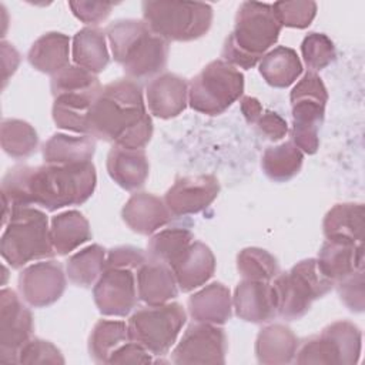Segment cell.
Instances as JSON below:
<instances>
[{"label":"cell","mask_w":365,"mask_h":365,"mask_svg":"<svg viewBox=\"0 0 365 365\" xmlns=\"http://www.w3.org/2000/svg\"><path fill=\"white\" fill-rule=\"evenodd\" d=\"M244 93L242 73L224 60L208 63L188 86V104L194 111L218 115Z\"/></svg>","instance_id":"obj_9"},{"label":"cell","mask_w":365,"mask_h":365,"mask_svg":"<svg viewBox=\"0 0 365 365\" xmlns=\"http://www.w3.org/2000/svg\"><path fill=\"white\" fill-rule=\"evenodd\" d=\"M281 29L271 4L241 3L235 14L234 30L224 41L221 60L245 70L255 67L278 41Z\"/></svg>","instance_id":"obj_4"},{"label":"cell","mask_w":365,"mask_h":365,"mask_svg":"<svg viewBox=\"0 0 365 365\" xmlns=\"http://www.w3.org/2000/svg\"><path fill=\"white\" fill-rule=\"evenodd\" d=\"M1 63H3V87H4L9 77L16 71L20 63V54L6 40L1 41Z\"/></svg>","instance_id":"obj_48"},{"label":"cell","mask_w":365,"mask_h":365,"mask_svg":"<svg viewBox=\"0 0 365 365\" xmlns=\"http://www.w3.org/2000/svg\"><path fill=\"white\" fill-rule=\"evenodd\" d=\"M93 298L101 315H128L138 301L133 269L106 268L93 287Z\"/></svg>","instance_id":"obj_14"},{"label":"cell","mask_w":365,"mask_h":365,"mask_svg":"<svg viewBox=\"0 0 365 365\" xmlns=\"http://www.w3.org/2000/svg\"><path fill=\"white\" fill-rule=\"evenodd\" d=\"M106 38V31L98 27L91 26L78 30L74 34L71 44L73 61L76 66L86 68L96 76L104 71L110 63Z\"/></svg>","instance_id":"obj_29"},{"label":"cell","mask_w":365,"mask_h":365,"mask_svg":"<svg viewBox=\"0 0 365 365\" xmlns=\"http://www.w3.org/2000/svg\"><path fill=\"white\" fill-rule=\"evenodd\" d=\"M258 70L268 86L287 88L301 76L302 63L294 48L278 46L261 58Z\"/></svg>","instance_id":"obj_31"},{"label":"cell","mask_w":365,"mask_h":365,"mask_svg":"<svg viewBox=\"0 0 365 365\" xmlns=\"http://www.w3.org/2000/svg\"><path fill=\"white\" fill-rule=\"evenodd\" d=\"M153 362L151 354L138 342L130 339L124 345H121L108 359V364H150Z\"/></svg>","instance_id":"obj_47"},{"label":"cell","mask_w":365,"mask_h":365,"mask_svg":"<svg viewBox=\"0 0 365 365\" xmlns=\"http://www.w3.org/2000/svg\"><path fill=\"white\" fill-rule=\"evenodd\" d=\"M364 269L356 271L344 279L338 281L336 289L341 301L352 312H362L365 307V292H364Z\"/></svg>","instance_id":"obj_43"},{"label":"cell","mask_w":365,"mask_h":365,"mask_svg":"<svg viewBox=\"0 0 365 365\" xmlns=\"http://www.w3.org/2000/svg\"><path fill=\"white\" fill-rule=\"evenodd\" d=\"M301 53L307 67L311 71H318L329 66L335 57V46L324 33H308L301 43Z\"/></svg>","instance_id":"obj_40"},{"label":"cell","mask_w":365,"mask_h":365,"mask_svg":"<svg viewBox=\"0 0 365 365\" xmlns=\"http://www.w3.org/2000/svg\"><path fill=\"white\" fill-rule=\"evenodd\" d=\"M317 261L322 272L336 284L345 277L364 269V242L325 240Z\"/></svg>","instance_id":"obj_20"},{"label":"cell","mask_w":365,"mask_h":365,"mask_svg":"<svg viewBox=\"0 0 365 365\" xmlns=\"http://www.w3.org/2000/svg\"><path fill=\"white\" fill-rule=\"evenodd\" d=\"M220 194V182L212 174L180 177L167 190L164 202L173 217H185L207 210Z\"/></svg>","instance_id":"obj_16"},{"label":"cell","mask_w":365,"mask_h":365,"mask_svg":"<svg viewBox=\"0 0 365 365\" xmlns=\"http://www.w3.org/2000/svg\"><path fill=\"white\" fill-rule=\"evenodd\" d=\"M141 86L117 78L101 87L87 118V135L123 148H144L153 137Z\"/></svg>","instance_id":"obj_2"},{"label":"cell","mask_w":365,"mask_h":365,"mask_svg":"<svg viewBox=\"0 0 365 365\" xmlns=\"http://www.w3.org/2000/svg\"><path fill=\"white\" fill-rule=\"evenodd\" d=\"M115 4L111 1H68L71 13L86 24H98L108 17Z\"/></svg>","instance_id":"obj_45"},{"label":"cell","mask_w":365,"mask_h":365,"mask_svg":"<svg viewBox=\"0 0 365 365\" xmlns=\"http://www.w3.org/2000/svg\"><path fill=\"white\" fill-rule=\"evenodd\" d=\"M148 259L147 252L131 245L111 248L106 255V268H127L137 271Z\"/></svg>","instance_id":"obj_44"},{"label":"cell","mask_w":365,"mask_h":365,"mask_svg":"<svg viewBox=\"0 0 365 365\" xmlns=\"http://www.w3.org/2000/svg\"><path fill=\"white\" fill-rule=\"evenodd\" d=\"M106 269V250L98 244H91L73 254L66 262L68 279L83 288H90L97 282Z\"/></svg>","instance_id":"obj_36"},{"label":"cell","mask_w":365,"mask_h":365,"mask_svg":"<svg viewBox=\"0 0 365 365\" xmlns=\"http://www.w3.org/2000/svg\"><path fill=\"white\" fill-rule=\"evenodd\" d=\"M50 88L53 97L60 94H90L97 96L101 90L100 80L96 74L78 66H67L51 76Z\"/></svg>","instance_id":"obj_38"},{"label":"cell","mask_w":365,"mask_h":365,"mask_svg":"<svg viewBox=\"0 0 365 365\" xmlns=\"http://www.w3.org/2000/svg\"><path fill=\"white\" fill-rule=\"evenodd\" d=\"M299 341L297 335L282 324L264 327L255 339V355L262 365H285L295 358Z\"/></svg>","instance_id":"obj_25"},{"label":"cell","mask_w":365,"mask_h":365,"mask_svg":"<svg viewBox=\"0 0 365 365\" xmlns=\"http://www.w3.org/2000/svg\"><path fill=\"white\" fill-rule=\"evenodd\" d=\"M138 299L147 305L165 304L178 295V285L173 269L163 262L147 259L137 269Z\"/></svg>","instance_id":"obj_23"},{"label":"cell","mask_w":365,"mask_h":365,"mask_svg":"<svg viewBox=\"0 0 365 365\" xmlns=\"http://www.w3.org/2000/svg\"><path fill=\"white\" fill-rule=\"evenodd\" d=\"M237 269L244 279L254 281H271L279 272L277 258L258 247H247L237 254Z\"/></svg>","instance_id":"obj_39"},{"label":"cell","mask_w":365,"mask_h":365,"mask_svg":"<svg viewBox=\"0 0 365 365\" xmlns=\"http://www.w3.org/2000/svg\"><path fill=\"white\" fill-rule=\"evenodd\" d=\"M88 220L76 210L64 211L51 218L50 238L56 254L67 255L91 240Z\"/></svg>","instance_id":"obj_30"},{"label":"cell","mask_w":365,"mask_h":365,"mask_svg":"<svg viewBox=\"0 0 365 365\" xmlns=\"http://www.w3.org/2000/svg\"><path fill=\"white\" fill-rule=\"evenodd\" d=\"M240 107H241V113L248 124H255V121L259 118V115L264 111L259 100L255 97H251V96L242 97L240 101Z\"/></svg>","instance_id":"obj_49"},{"label":"cell","mask_w":365,"mask_h":365,"mask_svg":"<svg viewBox=\"0 0 365 365\" xmlns=\"http://www.w3.org/2000/svg\"><path fill=\"white\" fill-rule=\"evenodd\" d=\"M192 241L194 235L188 228L171 227L161 230L148 240L147 257L173 268Z\"/></svg>","instance_id":"obj_35"},{"label":"cell","mask_w":365,"mask_h":365,"mask_svg":"<svg viewBox=\"0 0 365 365\" xmlns=\"http://www.w3.org/2000/svg\"><path fill=\"white\" fill-rule=\"evenodd\" d=\"M255 127L259 134L271 141H278L288 133L287 121L272 110H264L259 118L255 121Z\"/></svg>","instance_id":"obj_46"},{"label":"cell","mask_w":365,"mask_h":365,"mask_svg":"<svg viewBox=\"0 0 365 365\" xmlns=\"http://www.w3.org/2000/svg\"><path fill=\"white\" fill-rule=\"evenodd\" d=\"M60 349L50 341L31 338L19 352L17 364H64Z\"/></svg>","instance_id":"obj_42"},{"label":"cell","mask_w":365,"mask_h":365,"mask_svg":"<svg viewBox=\"0 0 365 365\" xmlns=\"http://www.w3.org/2000/svg\"><path fill=\"white\" fill-rule=\"evenodd\" d=\"M114 60L130 80H148L163 74L170 46L154 34L143 20L121 19L106 29Z\"/></svg>","instance_id":"obj_3"},{"label":"cell","mask_w":365,"mask_h":365,"mask_svg":"<svg viewBox=\"0 0 365 365\" xmlns=\"http://www.w3.org/2000/svg\"><path fill=\"white\" fill-rule=\"evenodd\" d=\"M188 312L195 322L225 324L232 315L230 289L221 282H211L188 298Z\"/></svg>","instance_id":"obj_24"},{"label":"cell","mask_w":365,"mask_h":365,"mask_svg":"<svg viewBox=\"0 0 365 365\" xmlns=\"http://www.w3.org/2000/svg\"><path fill=\"white\" fill-rule=\"evenodd\" d=\"M0 241L3 259L14 269L56 255L46 212L34 207H13Z\"/></svg>","instance_id":"obj_5"},{"label":"cell","mask_w":365,"mask_h":365,"mask_svg":"<svg viewBox=\"0 0 365 365\" xmlns=\"http://www.w3.org/2000/svg\"><path fill=\"white\" fill-rule=\"evenodd\" d=\"M96 153V138L91 135L73 137L63 133L53 134L41 148L44 164L90 163Z\"/></svg>","instance_id":"obj_27"},{"label":"cell","mask_w":365,"mask_h":365,"mask_svg":"<svg viewBox=\"0 0 365 365\" xmlns=\"http://www.w3.org/2000/svg\"><path fill=\"white\" fill-rule=\"evenodd\" d=\"M302 163L304 153L292 141L269 145L261 157L264 174L275 182H287L294 178L301 171Z\"/></svg>","instance_id":"obj_32"},{"label":"cell","mask_w":365,"mask_h":365,"mask_svg":"<svg viewBox=\"0 0 365 365\" xmlns=\"http://www.w3.org/2000/svg\"><path fill=\"white\" fill-rule=\"evenodd\" d=\"M228 339L224 328L214 324L195 322L188 325L171 352V361L180 365H222Z\"/></svg>","instance_id":"obj_12"},{"label":"cell","mask_w":365,"mask_h":365,"mask_svg":"<svg viewBox=\"0 0 365 365\" xmlns=\"http://www.w3.org/2000/svg\"><path fill=\"white\" fill-rule=\"evenodd\" d=\"M187 321L185 309L178 302L138 308L128 319L130 338L151 355H165Z\"/></svg>","instance_id":"obj_11"},{"label":"cell","mask_w":365,"mask_h":365,"mask_svg":"<svg viewBox=\"0 0 365 365\" xmlns=\"http://www.w3.org/2000/svg\"><path fill=\"white\" fill-rule=\"evenodd\" d=\"M362 345L361 329L351 321H335L319 335H312L298 345L294 361L297 364L355 365Z\"/></svg>","instance_id":"obj_10"},{"label":"cell","mask_w":365,"mask_h":365,"mask_svg":"<svg viewBox=\"0 0 365 365\" xmlns=\"http://www.w3.org/2000/svg\"><path fill=\"white\" fill-rule=\"evenodd\" d=\"M27 60L37 71L54 76L68 66L70 38L58 31H48L40 36L30 47Z\"/></svg>","instance_id":"obj_28"},{"label":"cell","mask_w":365,"mask_h":365,"mask_svg":"<svg viewBox=\"0 0 365 365\" xmlns=\"http://www.w3.org/2000/svg\"><path fill=\"white\" fill-rule=\"evenodd\" d=\"M322 231L327 240L364 242L365 210L362 202L335 204L324 217Z\"/></svg>","instance_id":"obj_26"},{"label":"cell","mask_w":365,"mask_h":365,"mask_svg":"<svg viewBox=\"0 0 365 365\" xmlns=\"http://www.w3.org/2000/svg\"><path fill=\"white\" fill-rule=\"evenodd\" d=\"M121 218L131 231L140 235H151L167 225L173 215L163 198L151 192H135L124 204Z\"/></svg>","instance_id":"obj_19"},{"label":"cell","mask_w":365,"mask_h":365,"mask_svg":"<svg viewBox=\"0 0 365 365\" xmlns=\"http://www.w3.org/2000/svg\"><path fill=\"white\" fill-rule=\"evenodd\" d=\"M0 143L7 155L21 160L36 153L38 135L34 127L24 120L4 118L0 127Z\"/></svg>","instance_id":"obj_37"},{"label":"cell","mask_w":365,"mask_h":365,"mask_svg":"<svg viewBox=\"0 0 365 365\" xmlns=\"http://www.w3.org/2000/svg\"><path fill=\"white\" fill-rule=\"evenodd\" d=\"M291 141L305 154H315L319 147V128L325 118L328 91L315 71H307L291 94Z\"/></svg>","instance_id":"obj_8"},{"label":"cell","mask_w":365,"mask_h":365,"mask_svg":"<svg viewBox=\"0 0 365 365\" xmlns=\"http://www.w3.org/2000/svg\"><path fill=\"white\" fill-rule=\"evenodd\" d=\"M97 174L94 164H43L14 165L3 177V225L13 207L38 205L57 211L86 202L96 190Z\"/></svg>","instance_id":"obj_1"},{"label":"cell","mask_w":365,"mask_h":365,"mask_svg":"<svg viewBox=\"0 0 365 365\" xmlns=\"http://www.w3.org/2000/svg\"><path fill=\"white\" fill-rule=\"evenodd\" d=\"M107 173L125 191L140 190L150 173V163L144 148H123L113 145L107 154Z\"/></svg>","instance_id":"obj_21"},{"label":"cell","mask_w":365,"mask_h":365,"mask_svg":"<svg viewBox=\"0 0 365 365\" xmlns=\"http://www.w3.org/2000/svg\"><path fill=\"white\" fill-rule=\"evenodd\" d=\"M130 339L128 325L124 321L100 319L88 336L90 358L96 364H108L110 356Z\"/></svg>","instance_id":"obj_34"},{"label":"cell","mask_w":365,"mask_h":365,"mask_svg":"<svg viewBox=\"0 0 365 365\" xmlns=\"http://www.w3.org/2000/svg\"><path fill=\"white\" fill-rule=\"evenodd\" d=\"M66 275L60 262L41 261L31 264L19 275L20 295L30 307H48L63 295L67 284Z\"/></svg>","instance_id":"obj_15"},{"label":"cell","mask_w":365,"mask_h":365,"mask_svg":"<svg viewBox=\"0 0 365 365\" xmlns=\"http://www.w3.org/2000/svg\"><path fill=\"white\" fill-rule=\"evenodd\" d=\"M334 285V281L319 268L317 258L297 262L291 269L278 272L274 278L272 288L277 315L285 321L302 318L309 311L312 302L327 295Z\"/></svg>","instance_id":"obj_6"},{"label":"cell","mask_w":365,"mask_h":365,"mask_svg":"<svg viewBox=\"0 0 365 365\" xmlns=\"http://www.w3.org/2000/svg\"><path fill=\"white\" fill-rule=\"evenodd\" d=\"M215 265L211 248L201 241H192L171 269L180 291L190 292L204 285L214 275Z\"/></svg>","instance_id":"obj_22"},{"label":"cell","mask_w":365,"mask_h":365,"mask_svg":"<svg viewBox=\"0 0 365 365\" xmlns=\"http://www.w3.org/2000/svg\"><path fill=\"white\" fill-rule=\"evenodd\" d=\"M232 308L242 321L252 324L271 321L277 315L272 284L269 281L242 279L235 287Z\"/></svg>","instance_id":"obj_18"},{"label":"cell","mask_w":365,"mask_h":365,"mask_svg":"<svg viewBox=\"0 0 365 365\" xmlns=\"http://www.w3.org/2000/svg\"><path fill=\"white\" fill-rule=\"evenodd\" d=\"M148 111L163 120L181 114L188 104V83L174 73L154 77L145 87Z\"/></svg>","instance_id":"obj_17"},{"label":"cell","mask_w":365,"mask_h":365,"mask_svg":"<svg viewBox=\"0 0 365 365\" xmlns=\"http://www.w3.org/2000/svg\"><path fill=\"white\" fill-rule=\"evenodd\" d=\"M143 21L170 41H192L205 36L212 24V7L200 1H143Z\"/></svg>","instance_id":"obj_7"},{"label":"cell","mask_w":365,"mask_h":365,"mask_svg":"<svg viewBox=\"0 0 365 365\" xmlns=\"http://www.w3.org/2000/svg\"><path fill=\"white\" fill-rule=\"evenodd\" d=\"M97 96L60 94L54 97L51 115L58 128L87 135V118Z\"/></svg>","instance_id":"obj_33"},{"label":"cell","mask_w":365,"mask_h":365,"mask_svg":"<svg viewBox=\"0 0 365 365\" xmlns=\"http://www.w3.org/2000/svg\"><path fill=\"white\" fill-rule=\"evenodd\" d=\"M271 6L281 27L307 29L317 16V3L311 0L275 1Z\"/></svg>","instance_id":"obj_41"},{"label":"cell","mask_w":365,"mask_h":365,"mask_svg":"<svg viewBox=\"0 0 365 365\" xmlns=\"http://www.w3.org/2000/svg\"><path fill=\"white\" fill-rule=\"evenodd\" d=\"M33 315L16 291H0V361L17 364L20 349L33 338Z\"/></svg>","instance_id":"obj_13"}]
</instances>
